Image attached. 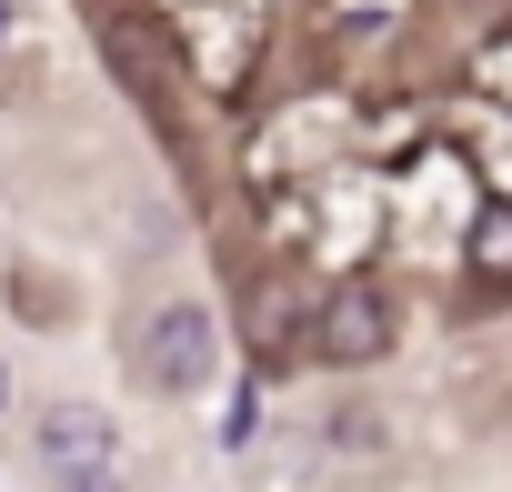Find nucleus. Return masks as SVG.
<instances>
[{"instance_id": "nucleus-1", "label": "nucleus", "mask_w": 512, "mask_h": 492, "mask_svg": "<svg viewBox=\"0 0 512 492\" xmlns=\"http://www.w3.org/2000/svg\"><path fill=\"white\" fill-rule=\"evenodd\" d=\"M131 382H141L151 402L211 392V382H221V312L191 302V292H171L161 312H141V332H131Z\"/></svg>"}, {"instance_id": "nucleus-2", "label": "nucleus", "mask_w": 512, "mask_h": 492, "mask_svg": "<svg viewBox=\"0 0 512 492\" xmlns=\"http://www.w3.org/2000/svg\"><path fill=\"white\" fill-rule=\"evenodd\" d=\"M392 342H402V302H392L372 272H342V282L312 302V332H302V352L332 362V372H372Z\"/></svg>"}, {"instance_id": "nucleus-3", "label": "nucleus", "mask_w": 512, "mask_h": 492, "mask_svg": "<svg viewBox=\"0 0 512 492\" xmlns=\"http://www.w3.org/2000/svg\"><path fill=\"white\" fill-rule=\"evenodd\" d=\"M31 442V462L61 482V472H101V462H121V422L101 412V402H41V422L21 432Z\"/></svg>"}, {"instance_id": "nucleus-4", "label": "nucleus", "mask_w": 512, "mask_h": 492, "mask_svg": "<svg viewBox=\"0 0 512 492\" xmlns=\"http://www.w3.org/2000/svg\"><path fill=\"white\" fill-rule=\"evenodd\" d=\"M101 61L121 71V91H131L141 111H161V51H151V41H141L131 21H111V31H101Z\"/></svg>"}, {"instance_id": "nucleus-5", "label": "nucleus", "mask_w": 512, "mask_h": 492, "mask_svg": "<svg viewBox=\"0 0 512 492\" xmlns=\"http://www.w3.org/2000/svg\"><path fill=\"white\" fill-rule=\"evenodd\" d=\"M462 262H472V282H512V201H482V211H472Z\"/></svg>"}, {"instance_id": "nucleus-6", "label": "nucleus", "mask_w": 512, "mask_h": 492, "mask_svg": "<svg viewBox=\"0 0 512 492\" xmlns=\"http://www.w3.org/2000/svg\"><path fill=\"white\" fill-rule=\"evenodd\" d=\"M322 442H332V452H382V412H372V402H332V412H322Z\"/></svg>"}, {"instance_id": "nucleus-7", "label": "nucleus", "mask_w": 512, "mask_h": 492, "mask_svg": "<svg viewBox=\"0 0 512 492\" xmlns=\"http://www.w3.org/2000/svg\"><path fill=\"white\" fill-rule=\"evenodd\" d=\"M251 442H262V392H231V412H221V452H251Z\"/></svg>"}, {"instance_id": "nucleus-8", "label": "nucleus", "mask_w": 512, "mask_h": 492, "mask_svg": "<svg viewBox=\"0 0 512 492\" xmlns=\"http://www.w3.org/2000/svg\"><path fill=\"white\" fill-rule=\"evenodd\" d=\"M51 492H131V482H121V462H101V472H61Z\"/></svg>"}, {"instance_id": "nucleus-9", "label": "nucleus", "mask_w": 512, "mask_h": 492, "mask_svg": "<svg viewBox=\"0 0 512 492\" xmlns=\"http://www.w3.org/2000/svg\"><path fill=\"white\" fill-rule=\"evenodd\" d=\"M21 41V0H0V51H11Z\"/></svg>"}, {"instance_id": "nucleus-10", "label": "nucleus", "mask_w": 512, "mask_h": 492, "mask_svg": "<svg viewBox=\"0 0 512 492\" xmlns=\"http://www.w3.org/2000/svg\"><path fill=\"white\" fill-rule=\"evenodd\" d=\"M11 402H21V382H11V362H0V422H11Z\"/></svg>"}, {"instance_id": "nucleus-11", "label": "nucleus", "mask_w": 512, "mask_h": 492, "mask_svg": "<svg viewBox=\"0 0 512 492\" xmlns=\"http://www.w3.org/2000/svg\"><path fill=\"white\" fill-rule=\"evenodd\" d=\"M442 11H482V0H442Z\"/></svg>"}]
</instances>
